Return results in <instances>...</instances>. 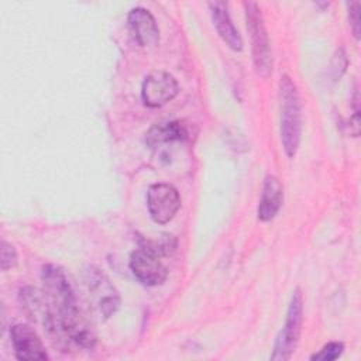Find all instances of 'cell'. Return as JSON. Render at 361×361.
Segmentation results:
<instances>
[{"label": "cell", "mask_w": 361, "mask_h": 361, "mask_svg": "<svg viewBox=\"0 0 361 361\" xmlns=\"http://www.w3.org/2000/svg\"><path fill=\"white\" fill-rule=\"evenodd\" d=\"M190 138V131L188 126L180 120L158 123L152 126L145 133V144L149 148H157L162 144L175 142V141H186Z\"/></svg>", "instance_id": "7c38bea8"}, {"label": "cell", "mask_w": 361, "mask_h": 361, "mask_svg": "<svg viewBox=\"0 0 361 361\" xmlns=\"http://www.w3.org/2000/svg\"><path fill=\"white\" fill-rule=\"evenodd\" d=\"M283 202V188L281 180L268 175L264 180L259 203L257 207V216L261 221H271L279 212Z\"/></svg>", "instance_id": "8fae6325"}, {"label": "cell", "mask_w": 361, "mask_h": 361, "mask_svg": "<svg viewBox=\"0 0 361 361\" xmlns=\"http://www.w3.org/2000/svg\"><path fill=\"white\" fill-rule=\"evenodd\" d=\"M302 323H303V298L299 289H295L292 292L286 319L282 330L276 336L274 351L271 354L272 361H288L299 343L300 331H302Z\"/></svg>", "instance_id": "3957f363"}, {"label": "cell", "mask_w": 361, "mask_h": 361, "mask_svg": "<svg viewBox=\"0 0 361 361\" xmlns=\"http://www.w3.org/2000/svg\"><path fill=\"white\" fill-rule=\"evenodd\" d=\"M347 55L344 52L343 48L337 49V52L334 54L333 56V61H331V72H333V79L337 80L341 78V75L344 73L345 68H347Z\"/></svg>", "instance_id": "e0dca14e"}, {"label": "cell", "mask_w": 361, "mask_h": 361, "mask_svg": "<svg viewBox=\"0 0 361 361\" xmlns=\"http://www.w3.org/2000/svg\"><path fill=\"white\" fill-rule=\"evenodd\" d=\"M344 353V344L341 341H330L322 347L319 353H314L310 360L312 361H333L341 357Z\"/></svg>", "instance_id": "5bb4252c"}, {"label": "cell", "mask_w": 361, "mask_h": 361, "mask_svg": "<svg viewBox=\"0 0 361 361\" xmlns=\"http://www.w3.org/2000/svg\"><path fill=\"white\" fill-rule=\"evenodd\" d=\"M11 345L14 355L21 361H34V360H48V353L45 345L37 331L28 324H14L10 329Z\"/></svg>", "instance_id": "ba28073f"}, {"label": "cell", "mask_w": 361, "mask_h": 361, "mask_svg": "<svg viewBox=\"0 0 361 361\" xmlns=\"http://www.w3.org/2000/svg\"><path fill=\"white\" fill-rule=\"evenodd\" d=\"M179 92L176 79L164 71L148 73L141 86V97L145 106L157 109L169 103Z\"/></svg>", "instance_id": "8992f818"}, {"label": "cell", "mask_w": 361, "mask_h": 361, "mask_svg": "<svg viewBox=\"0 0 361 361\" xmlns=\"http://www.w3.org/2000/svg\"><path fill=\"white\" fill-rule=\"evenodd\" d=\"M209 8H210L214 28H216L217 34L220 35V38L233 51H241L243 49V38L231 21L227 3L226 1H210Z\"/></svg>", "instance_id": "30bf717a"}, {"label": "cell", "mask_w": 361, "mask_h": 361, "mask_svg": "<svg viewBox=\"0 0 361 361\" xmlns=\"http://www.w3.org/2000/svg\"><path fill=\"white\" fill-rule=\"evenodd\" d=\"M244 10L247 31L251 38V52L255 72L261 78H268L272 73V51L261 8L254 1H245Z\"/></svg>", "instance_id": "7a4b0ae2"}, {"label": "cell", "mask_w": 361, "mask_h": 361, "mask_svg": "<svg viewBox=\"0 0 361 361\" xmlns=\"http://www.w3.org/2000/svg\"><path fill=\"white\" fill-rule=\"evenodd\" d=\"M281 142L286 157L293 158L299 149L302 135V106L295 82L288 75L279 79Z\"/></svg>", "instance_id": "6da1fadb"}, {"label": "cell", "mask_w": 361, "mask_h": 361, "mask_svg": "<svg viewBox=\"0 0 361 361\" xmlns=\"http://www.w3.org/2000/svg\"><path fill=\"white\" fill-rule=\"evenodd\" d=\"M314 4H316V6H320V7H327V6H329V3H319V1L314 3Z\"/></svg>", "instance_id": "ac0fdd59"}, {"label": "cell", "mask_w": 361, "mask_h": 361, "mask_svg": "<svg viewBox=\"0 0 361 361\" xmlns=\"http://www.w3.org/2000/svg\"><path fill=\"white\" fill-rule=\"evenodd\" d=\"M147 207L154 223H169L180 207L178 189L171 183H152L147 192Z\"/></svg>", "instance_id": "5b68a950"}, {"label": "cell", "mask_w": 361, "mask_h": 361, "mask_svg": "<svg viewBox=\"0 0 361 361\" xmlns=\"http://www.w3.org/2000/svg\"><path fill=\"white\" fill-rule=\"evenodd\" d=\"M17 265V252L16 248L7 243V241H1V250H0V267L3 271L11 269Z\"/></svg>", "instance_id": "9a60e30c"}, {"label": "cell", "mask_w": 361, "mask_h": 361, "mask_svg": "<svg viewBox=\"0 0 361 361\" xmlns=\"http://www.w3.org/2000/svg\"><path fill=\"white\" fill-rule=\"evenodd\" d=\"M157 254L138 247L130 255V269L135 279L145 286H158L164 283L168 276L166 267L161 262Z\"/></svg>", "instance_id": "52a82bcc"}, {"label": "cell", "mask_w": 361, "mask_h": 361, "mask_svg": "<svg viewBox=\"0 0 361 361\" xmlns=\"http://www.w3.org/2000/svg\"><path fill=\"white\" fill-rule=\"evenodd\" d=\"M140 247H144V248L152 251L158 257H162V255H168L171 251L175 250L176 240L172 235L166 234V235L161 237L159 240H141Z\"/></svg>", "instance_id": "4fadbf2b"}, {"label": "cell", "mask_w": 361, "mask_h": 361, "mask_svg": "<svg viewBox=\"0 0 361 361\" xmlns=\"http://www.w3.org/2000/svg\"><path fill=\"white\" fill-rule=\"evenodd\" d=\"M128 27L133 38L140 47H154L159 41V28L154 16L144 7H134L130 10Z\"/></svg>", "instance_id": "9c48e42d"}, {"label": "cell", "mask_w": 361, "mask_h": 361, "mask_svg": "<svg viewBox=\"0 0 361 361\" xmlns=\"http://www.w3.org/2000/svg\"><path fill=\"white\" fill-rule=\"evenodd\" d=\"M83 279L100 317L109 319L113 316L120 306V296L110 279L94 267H89L85 271Z\"/></svg>", "instance_id": "277c9868"}, {"label": "cell", "mask_w": 361, "mask_h": 361, "mask_svg": "<svg viewBox=\"0 0 361 361\" xmlns=\"http://www.w3.org/2000/svg\"><path fill=\"white\" fill-rule=\"evenodd\" d=\"M347 6H348V21H350L351 31H353L355 39H360V32H361L360 10H361V4H360V1H350Z\"/></svg>", "instance_id": "2e32d148"}]
</instances>
